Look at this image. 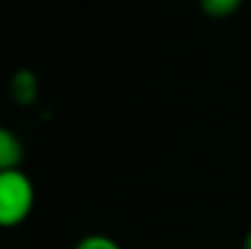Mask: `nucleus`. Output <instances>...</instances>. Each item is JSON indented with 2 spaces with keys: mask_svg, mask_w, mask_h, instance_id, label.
I'll return each instance as SVG.
<instances>
[{
  "mask_svg": "<svg viewBox=\"0 0 251 249\" xmlns=\"http://www.w3.org/2000/svg\"><path fill=\"white\" fill-rule=\"evenodd\" d=\"M245 249H251V229H249L247 238H245Z\"/></svg>",
  "mask_w": 251,
  "mask_h": 249,
  "instance_id": "nucleus-6",
  "label": "nucleus"
},
{
  "mask_svg": "<svg viewBox=\"0 0 251 249\" xmlns=\"http://www.w3.org/2000/svg\"><path fill=\"white\" fill-rule=\"evenodd\" d=\"M11 95L18 104L31 106L38 100V77H35L31 71L20 69L11 77Z\"/></svg>",
  "mask_w": 251,
  "mask_h": 249,
  "instance_id": "nucleus-3",
  "label": "nucleus"
},
{
  "mask_svg": "<svg viewBox=\"0 0 251 249\" xmlns=\"http://www.w3.org/2000/svg\"><path fill=\"white\" fill-rule=\"evenodd\" d=\"M22 157H25V148L22 141L16 132L9 128L0 130V170H16L20 168Z\"/></svg>",
  "mask_w": 251,
  "mask_h": 249,
  "instance_id": "nucleus-2",
  "label": "nucleus"
},
{
  "mask_svg": "<svg viewBox=\"0 0 251 249\" xmlns=\"http://www.w3.org/2000/svg\"><path fill=\"white\" fill-rule=\"evenodd\" d=\"M201 9H203L205 16L223 20V18H229L243 7V0H199Z\"/></svg>",
  "mask_w": 251,
  "mask_h": 249,
  "instance_id": "nucleus-4",
  "label": "nucleus"
},
{
  "mask_svg": "<svg viewBox=\"0 0 251 249\" xmlns=\"http://www.w3.org/2000/svg\"><path fill=\"white\" fill-rule=\"evenodd\" d=\"M35 205L33 181L20 170H0V225L18 227L31 216Z\"/></svg>",
  "mask_w": 251,
  "mask_h": 249,
  "instance_id": "nucleus-1",
  "label": "nucleus"
},
{
  "mask_svg": "<svg viewBox=\"0 0 251 249\" xmlns=\"http://www.w3.org/2000/svg\"><path fill=\"white\" fill-rule=\"evenodd\" d=\"M73 249H122V245L106 234H88V236L79 238Z\"/></svg>",
  "mask_w": 251,
  "mask_h": 249,
  "instance_id": "nucleus-5",
  "label": "nucleus"
}]
</instances>
